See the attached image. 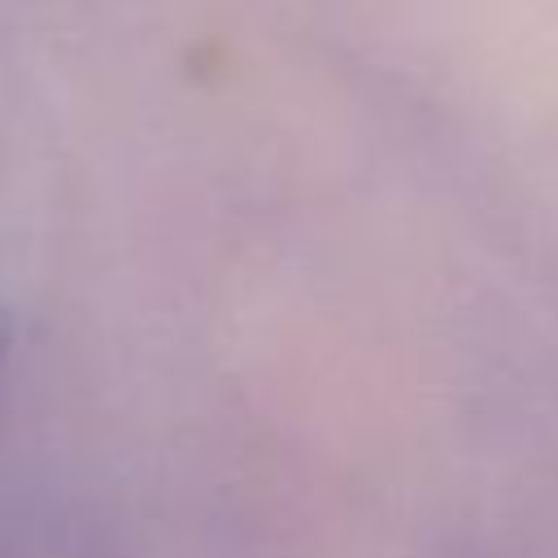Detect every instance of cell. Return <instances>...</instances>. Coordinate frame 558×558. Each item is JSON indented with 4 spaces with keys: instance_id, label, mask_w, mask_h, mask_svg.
Masks as SVG:
<instances>
[{
    "instance_id": "obj_1",
    "label": "cell",
    "mask_w": 558,
    "mask_h": 558,
    "mask_svg": "<svg viewBox=\"0 0 558 558\" xmlns=\"http://www.w3.org/2000/svg\"><path fill=\"white\" fill-rule=\"evenodd\" d=\"M4 349H9V323H4V310H0V362H4Z\"/></svg>"
}]
</instances>
